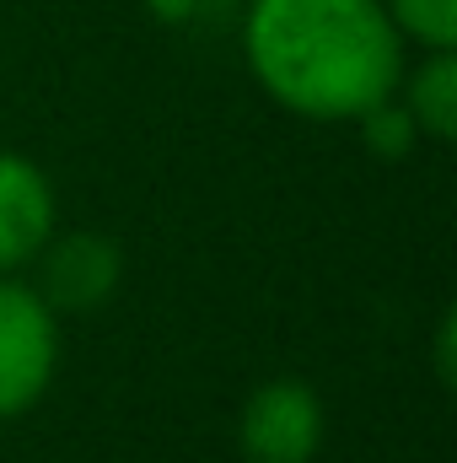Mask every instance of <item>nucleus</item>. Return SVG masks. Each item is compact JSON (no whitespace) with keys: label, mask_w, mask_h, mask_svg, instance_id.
<instances>
[{"label":"nucleus","mask_w":457,"mask_h":463,"mask_svg":"<svg viewBox=\"0 0 457 463\" xmlns=\"http://www.w3.org/2000/svg\"><path fill=\"white\" fill-rule=\"evenodd\" d=\"M242 49L258 87L307 118H366L404 81L382 0H253Z\"/></svg>","instance_id":"obj_1"},{"label":"nucleus","mask_w":457,"mask_h":463,"mask_svg":"<svg viewBox=\"0 0 457 463\" xmlns=\"http://www.w3.org/2000/svg\"><path fill=\"white\" fill-rule=\"evenodd\" d=\"M436 345H442V377L452 383V318H442V335H436Z\"/></svg>","instance_id":"obj_9"},{"label":"nucleus","mask_w":457,"mask_h":463,"mask_svg":"<svg viewBox=\"0 0 457 463\" xmlns=\"http://www.w3.org/2000/svg\"><path fill=\"white\" fill-rule=\"evenodd\" d=\"M242 448L253 463H312L323 448V404L307 383H264L242 404Z\"/></svg>","instance_id":"obj_3"},{"label":"nucleus","mask_w":457,"mask_h":463,"mask_svg":"<svg viewBox=\"0 0 457 463\" xmlns=\"http://www.w3.org/2000/svg\"><path fill=\"white\" fill-rule=\"evenodd\" d=\"M49 232H54L49 178L27 156L0 151V269H22L27 259H38Z\"/></svg>","instance_id":"obj_4"},{"label":"nucleus","mask_w":457,"mask_h":463,"mask_svg":"<svg viewBox=\"0 0 457 463\" xmlns=\"http://www.w3.org/2000/svg\"><path fill=\"white\" fill-rule=\"evenodd\" d=\"M398 27V38H415L425 49H452L457 43V0H387L382 5Z\"/></svg>","instance_id":"obj_7"},{"label":"nucleus","mask_w":457,"mask_h":463,"mask_svg":"<svg viewBox=\"0 0 457 463\" xmlns=\"http://www.w3.org/2000/svg\"><path fill=\"white\" fill-rule=\"evenodd\" d=\"M118 280V248L108 237L76 232L49 253V297L60 307H98Z\"/></svg>","instance_id":"obj_5"},{"label":"nucleus","mask_w":457,"mask_h":463,"mask_svg":"<svg viewBox=\"0 0 457 463\" xmlns=\"http://www.w3.org/2000/svg\"><path fill=\"white\" fill-rule=\"evenodd\" d=\"M360 124H366V140H371L377 151H387V156H398V151L415 140V118L404 114V109H393V98H387V103H377Z\"/></svg>","instance_id":"obj_8"},{"label":"nucleus","mask_w":457,"mask_h":463,"mask_svg":"<svg viewBox=\"0 0 457 463\" xmlns=\"http://www.w3.org/2000/svg\"><path fill=\"white\" fill-rule=\"evenodd\" d=\"M54 355L60 340H54L49 302L33 297L27 286L0 280V420L43 399L54 377Z\"/></svg>","instance_id":"obj_2"},{"label":"nucleus","mask_w":457,"mask_h":463,"mask_svg":"<svg viewBox=\"0 0 457 463\" xmlns=\"http://www.w3.org/2000/svg\"><path fill=\"white\" fill-rule=\"evenodd\" d=\"M415 129H425L431 140H452L457 135V54L452 49H431L425 65L409 76V109Z\"/></svg>","instance_id":"obj_6"}]
</instances>
